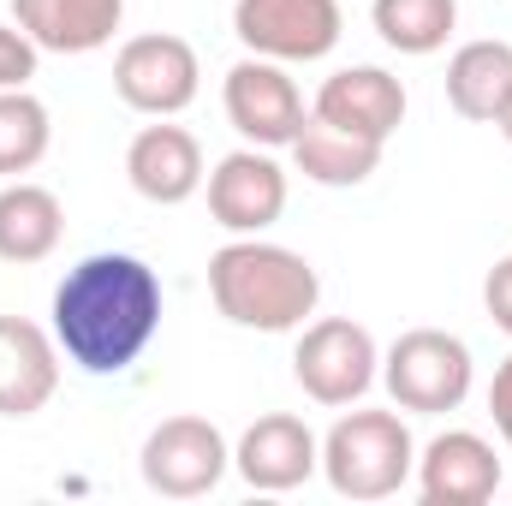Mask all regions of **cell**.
Returning a JSON list of instances; mask_svg holds the SVG:
<instances>
[{
    "mask_svg": "<svg viewBox=\"0 0 512 506\" xmlns=\"http://www.w3.org/2000/svg\"><path fill=\"white\" fill-rule=\"evenodd\" d=\"M161 334V274L131 251H96L54 286V346L84 376H126Z\"/></svg>",
    "mask_w": 512,
    "mask_h": 506,
    "instance_id": "cell-1",
    "label": "cell"
},
{
    "mask_svg": "<svg viewBox=\"0 0 512 506\" xmlns=\"http://www.w3.org/2000/svg\"><path fill=\"white\" fill-rule=\"evenodd\" d=\"M209 298L233 328L251 334H298L322 304V274L310 256L268 245V239H233L209 256Z\"/></svg>",
    "mask_w": 512,
    "mask_h": 506,
    "instance_id": "cell-2",
    "label": "cell"
},
{
    "mask_svg": "<svg viewBox=\"0 0 512 506\" xmlns=\"http://www.w3.org/2000/svg\"><path fill=\"white\" fill-rule=\"evenodd\" d=\"M322 477L340 501H387L417 477V441L399 411H346L322 435Z\"/></svg>",
    "mask_w": 512,
    "mask_h": 506,
    "instance_id": "cell-3",
    "label": "cell"
},
{
    "mask_svg": "<svg viewBox=\"0 0 512 506\" xmlns=\"http://www.w3.org/2000/svg\"><path fill=\"white\" fill-rule=\"evenodd\" d=\"M471 376H477L471 346L447 328H411L382 352V381L393 393V405L417 411V417L459 411L465 393H471Z\"/></svg>",
    "mask_w": 512,
    "mask_h": 506,
    "instance_id": "cell-4",
    "label": "cell"
},
{
    "mask_svg": "<svg viewBox=\"0 0 512 506\" xmlns=\"http://www.w3.org/2000/svg\"><path fill=\"white\" fill-rule=\"evenodd\" d=\"M292 376L298 387L316 399V405H358L376 376H382V352L370 340L364 322L352 316H322V322H304L298 328V346H292Z\"/></svg>",
    "mask_w": 512,
    "mask_h": 506,
    "instance_id": "cell-5",
    "label": "cell"
},
{
    "mask_svg": "<svg viewBox=\"0 0 512 506\" xmlns=\"http://www.w3.org/2000/svg\"><path fill=\"white\" fill-rule=\"evenodd\" d=\"M346 12L340 0H233V36L245 54L280 60V66H310L340 48Z\"/></svg>",
    "mask_w": 512,
    "mask_h": 506,
    "instance_id": "cell-6",
    "label": "cell"
},
{
    "mask_svg": "<svg viewBox=\"0 0 512 506\" xmlns=\"http://www.w3.org/2000/svg\"><path fill=\"white\" fill-rule=\"evenodd\" d=\"M114 90L131 114H149V120H173L197 102L203 90V66H197V48L173 30H149V36H131L126 48L114 54Z\"/></svg>",
    "mask_w": 512,
    "mask_h": 506,
    "instance_id": "cell-7",
    "label": "cell"
},
{
    "mask_svg": "<svg viewBox=\"0 0 512 506\" xmlns=\"http://www.w3.org/2000/svg\"><path fill=\"white\" fill-rule=\"evenodd\" d=\"M233 471V447L209 417H167L143 441V483L161 501H203Z\"/></svg>",
    "mask_w": 512,
    "mask_h": 506,
    "instance_id": "cell-8",
    "label": "cell"
},
{
    "mask_svg": "<svg viewBox=\"0 0 512 506\" xmlns=\"http://www.w3.org/2000/svg\"><path fill=\"white\" fill-rule=\"evenodd\" d=\"M221 102H227V120L233 131L256 143V149H292V137L304 131L310 108L298 96V84L286 78L280 60H262V54H245L227 84H221Z\"/></svg>",
    "mask_w": 512,
    "mask_h": 506,
    "instance_id": "cell-9",
    "label": "cell"
},
{
    "mask_svg": "<svg viewBox=\"0 0 512 506\" xmlns=\"http://www.w3.org/2000/svg\"><path fill=\"white\" fill-rule=\"evenodd\" d=\"M203 185H209L215 227H227L233 239H256V233H268L286 215V167L268 149H256V143L221 155Z\"/></svg>",
    "mask_w": 512,
    "mask_h": 506,
    "instance_id": "cell-10",
    "label": "cell"
},
{
    "mask_svg": "<svg viewBox=\"0 0 512 506\" xmlns=\"http://www.w3.org/2000/svg\"><path fill=\"white\" fill-rule=\"evenodd\" d=\"M233 471L251 483L256 495H292V489H304V483L322 471V441L310 435L304 417L268 411V417H256L251 429L239 435Z\"/></svg>",
    "mask_w": 512,
    "mask_h": 506,
    "instance_id": "cell-11",
    "label": "cell"
},
{
    "mask_svg": "<svg viewBox=\"0 0 512 506\" xmlns=\"http://www.w3.org/2000/svg\"><path fill=\"white\" fill-rule=\"evenodd\" d=\"M417 495L429 506H489L501 495V459L483 435L447 429L417 453Z\"/></svg>",
    "mask_w": 512,
    "mask_h": 506,
    "instance_id": "cell-12",
    "label": "cell"
},
{
    "mask_svg": "<svg viewBox=\"0 0 512 506\" xmlns=\"http://www.w3.org/2000/svg\"><path fill=\"white\" fill-rule=\"evenodd\" d=\"M126 179L143 203L179 209V203H191V197L203 191V179H209L203 143L185 126H167V120H161V126H143L126 149Z\"/></svg>",
    "mask_w": 512,
    "mask_h": 506,
    "instance_id": "cell-13",
    "label": "cell"
},
{
    "mask_svg": "<svg viewBox=\"0 0 512 506\" xmlns=\"http://www.w3.org/2000/svg\"><path fill=\"white\" fill-rule=\"evenodd\" d=\"M310 114L340 131H352V137L387 143L393 131L405 126V84L393 72H382V66H340L334 78H322Z\"/></svg>",
    "mask_w": 512,
    "mask_h": 506,
    "instance_id": "cell-14",
    "label": "cell"
},
{
    "mask_svg": "<svg viewBox=\"0 0 512 506\" xmlns=\"http://www.w3.org/2000/svg\"><path fill=\"white\" fill-rule=\"evenodd\" d=\"M60 393V346L54 328L30 316H0V417H36Z\"/></svg>",
    "mask_w": 512,
    "mask_h": 506,
    "instance_id": "cell-15",
    "label": "cell"
},
{
    "mask_svg": "<svg viewBox=\"0 0 512 506\" xmlns=\"http://www.w3.org/2000/svg\"><path fill=\"white\" fill-rule=\"evenodd\" d=\"M12 24L42 54H96L126 24V0H12Z\"/></svg>",
    "mask_w": 512,
    "mask_h": 506,
    "instance_id": "cell-16",
    "label": "cell"
},
{
    "mask_svg": "<svg viewBox=\"0 0 512 506\" xmlns=\"http://www.w3.org/2000/svg\"><path fill=\"white\" fill-rule=\"evenodd\" d=\"M66 239V209L48 185L36 179H6L0 185V262H48Z\"/></svg>",
    "mask_w": 512,
    "mask_h": 506,
    "instance_id": "cell-17",
    "label": "cell"
},
{
    "mask_svg": "<svg viewBox=\"0 0 512 506\" xmlns=\"http://www.w3.org/2000/svg\"><path fill=\"white\" fill-rule=\"evenodd\" d=\"M387 143H370V137H352V131L328 126V120H304V131L292 137V167L310 179V185H328V191H352L364 185L376 167H382Z\"/></svg>",
    "mask_w": 512,
    "mask_h": 506,
    "instance_id": "cell-18",
    "label": "cell"
},
{
    "mask_svg": "<svg viewBox=\"0 0 512 506\" xmlns=\"http://www.w3.org/2000/svg\"><path fill=\"white\" fill-rule=\"evenodd\" d=\"M512 96V42H465L447 60V108L471 126H495Z\"/></svg>",
    "mask_w": 512,
    "mask_h": 506,
    "instance_id": "cell-19",
    "label": "cell"
},
{
    "mask_svg": "<svg viewBox=\"0 0 512 506\" xmlns=\"http://www.w3.org/2000/svg\"><path fill=\"white\" fill-rule=\"evenodd\" d=\"M370 18H376V36L393 54L423 60V54L447 48V36L459 24V0H376Z\"/></svg>",
    "mask_w": 512,
    "mask_h": 506,
    "instance_id": "cell-20",
    "label": "cell"
},
{
    "mask_svg": "<svg viewBox=\"0 0 512 506\" xmlns=\"http://www.w3.org/2000/svg\"><path fill=\"white\" fill-rule=\"evenodd\" d=\"M54 143V120L30 90H0V179L30 173Z\"/></svg>",
    "mask_w": 512,
    "mask_h": 506,
    "instance_id": "cell-21",
    "label": "cell"
},
{
    "mask_svg": "<svg viewBox=\"0 0 512 506\" xmlns=\"http://www.w3.org/2000/svg\"><path fill=\"white\" fill-rule=\"evenodd\" d=\"M36 60H42V48L18 24H0V90H30Z\"/></svg>",
    "mask_w": 512,
    "mask_h": 506,
    "instance_id": "cell-22",
    "label": "cell"
},
{
    "mask_svg": "<svg viewBox=\"0 0 512 506\" xmlns=\"http://www.w3.org/2000/svg\"><path fill=\"white\" fill-rule=\"evenodd\" d=\"M483 310H489V322L512 334V256H501L495 268H489V280H483Z\"/></svg>",
    "mask_w": 512,
    "mask_h": 506,
    "instance_id": "cell-23",
    "label": "cell"
},
{
    "mask_svg": "<svg viewBox=\"0 0 512 506\" xmlns=\"http://www.w3.org/2000/svg\"><path fill=\"white\" fill-rule=\"evenodd\" d=\"M489 417H495V435L512 447V358L495 370V381H489Z\"/></svg>",
    "mask_w": 512,
    "mask_h": 506,
    "instance_id": "cell-24",
    "label": "cell"
},
{
    "mask_svg": "<svg viewBox=\"0 0 512 506\" xmlns=\"http://www.w3.org/2000/svg\"><path fill=\"white\" fill-rule=\"evenodd\" d=\"M495 131H501V137H507V143H512V96H507V102H501V114H495Z\"/></svg>",
    "mask_w": 512,
    "mask_h": 506,
    "instance_id": "cell-25",
    "label": "cell"
},
{
    "mask_svg": "<svg viewBox=\"0 0 512 506\" xmlns=\"http://www.w3.org/2000/svg\"><path fill=\"white\" fill-rule=\"evenodd\" d=\"M507 495H512V489H507Z\"/></svg>",
    "mask_w": 512,
    "mask_h": 506,
    "instance_id": "cell-26",
    "label": "cell"
}]
</instances>
